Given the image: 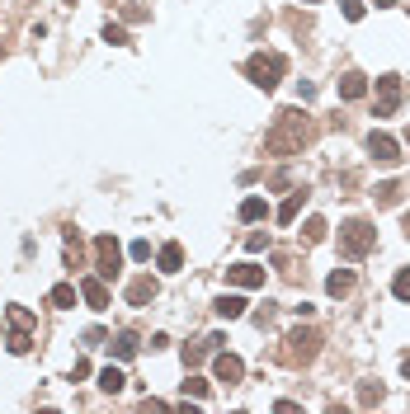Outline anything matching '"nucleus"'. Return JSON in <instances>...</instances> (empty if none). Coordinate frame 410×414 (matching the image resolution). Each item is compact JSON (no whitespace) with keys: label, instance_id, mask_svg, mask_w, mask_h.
Masks as SVG:
<instances>
[{"label":"nucleus","instance_id":"37","mask_svg":"<svg viewBox=\"0 0 410 414\" xmlns=\"http://www.w3.org/2000/svg\"><path fill=\"white\" fill-rule=\"evenodd\" d=\"M406 141H410V132H406Z\"/></svg>","mask_w":410,"mask_h":414},{"label":"nucleus","instance_id":"12","mask_svg":"<svg viewBox=\"0 0 410 414\" xmlns=\"http://www.w3.org/2000/svg\"><path fill=\"white\" fill-rule=\"evenodd\" d=\"M156 264H161V273H179V268H184V245H179V240H170V245H161V255H156Z\"/></svg>","mask_w":410,"mask_h":414},{"label":"nucleus","instance_id":"7","mask_svg":"<svg viewBox=\"0 0 410 414\" xmlns=\"http://www.w3.org/2000/svg\"><path fill=\"white\" fill-rule=\"evenodd\" d=\"M368 155H373L378 165H401V141L373 128V132H368Z\"/></svg>","mask_w":410,"mask_h":414},{"label":"nucleus","instance_id":"13","mask_svg":"<svg viewBox=\"0 0 410 414\" xmlns=\"http://www.w3.org/2000/svg\"><path fill=\"white\" fill-rule=\"evenodd\" d=\"M156 302V278H133L128 283V306H146Z\"/></svg>","mask_w":410,"mask_h":414},{"label":"nucleus","instance_id":"28","mask_svg":"<svg viewBox=\"0 0 410 414\" xmlns=\"http://www.w3.org/2000/svg\"><path fill=\"white\" fill-rule=\"evenodd\" d=\"M340 10H344V19H349V24L363 19V0H340Z\"/></svg>","mask_w":410,"mask_h":414},{"label":"nucleus","instance_id":"2","mask_svg":"<svg viewBox=\"0 0 410 414\" xmlns=\"http://www.w3.org/2000/svg\"><path fill=\"white\" fill-rule=\"evenodd\" d=\"M373 245H378V226H373V221L354 217V221H344V226H340V255H344V259L373 255Z\"/></svg>","mask_w":410,"mask_h":414},{"label":"nucleus","instance_id":"23","mask_svg":"<svg viewBox=\"0 0 410 414\" xmlns=\"http://www.w3.org/2000/svg\"><path fill=\"white\" fill-rule=\"evenodd\" d=\"M104 43H113V48H128V28L109 19V24H104Z\"/></svg>","mask_w":410,"mask_h":414},{"label":"nucleus","instance_id":"11","mask_svg":"<svg viewBox=\"0 0 410 414\" xmlns=\"http://www.w3.org/2000/svg\"><path fill=\"white\" fill-rule=\"evenodd\" d=\"M213 310H217L222 320H241V315H246V297H241V292H222L217 302H213Z\"/></svg>","mask_w":410,"mask_h":414},{"label":"nucleus","instance_id":"14","mask_svg":"<svg viewBox=\"0 0 410 414\" xmlns=\"http://www.w3.org/2000/svg\"><path fill=\"white\" fill-rule=\"evenodd\" d=\"M363 95H368V76L344 71V76H340V99H363Z\"/></svg>","mask_w":410,"mask_h":414},{"label":"nucleus","instance_id":"34","mask_svg":"<svg viewBox=\"0 0 410 414\" xmlns=\"http://www.w3.org/2000/svg\"><path fill=\"white\" fill-rule=\"evenodd\" d=\"M406 235H410V212H406Z\"/></svg>","mask_w":410,"mask_h":414},{"label":"nucleus","instance_id":"15","mask_svg":"<svg viewBox=\"0 0 410 414\" xmlns=\"http://www.w3.org/2000/svg\"><path fill=\"white\" fill-rule=\"evenodd\" d=\"M302 203H306V188H293V193H288V203L278 207V226H293V221H297V212H302Z\"/></svg>","mask_w":410,"mask_h":414},{"label":"nucleus","instance_id":"30","mask_svg":"<svg viewBox=\"0 0 410 414\" xmlns=\"http://www.w3.org/2000/svg\"><path fill=\"white\" fill-rule=\"evenodd\" d=\"M128 255H133L137 264H146V259H151V245H146V240H133V250H128Z\"/></svg>","mask_w":410,"mask_h":414},{"label":"nucleus","instance_id":"22","mask_svg":"<svg viewBox=\"0 0 410 414\" xmlns=\"http://www.w3.org/2000/svg\"><path fill=\"white\" fill-rule=\"evenodd\" d=\"M5 315H10V325H14V330H28V335H33V310H24V306H10Z\"/></svg>","mask_w":410,"mask_h":414},{"label":"nucleus","instance_id":"19","mask_svg":"<svg viewBox=\"0 0 410 414\" xmlns=\"http://www.w3.org/2000/svg\"><path fill=\"white\" fill-rule=\"evenodd\" d=\"M373 203H378V207H396V203H401V184H396V179L378 184V188H373Z\"/></svg>","mask_w":410,"mask_h":414},{"label":"nucleus","instance_id":"10","mask_svg":"<svg viewBox=\"0 0 410 414\" xmlns=\"http://www.w3.org/2000/svg\"><path fill=\"white\" fill-rule=\"evenodd\" d=\"M226 283L231 287H264V268L260 264H236V268H226Z\"/></svg>","mask_w":410,"mask_h":414},{"label":"nucleus","instance_id":"32","mask_svg":"<svg viewBox=\"0 0 410 414\" xmlns=\"http://www.w3.org/2000/svg\"><path fill=\"white\" fill-rule=\"evenodd\" d=\"M401 372H406V377H410V358H406V362H401Z\"/></svg>","mask_w":410,"mask_h":414},{"label":"nucleus","instance_id":"17","mask_svg":"<svg viewBox=\"0 0 410 414\" xmlns=\"http://www.w3.org/2000/svg\"><path fill=\"white\" fill-rule=\"evenodd\" d=\"M76 297H81V287H76V283H57L52 292H48V302H52L57 310H71V306H76Z\"/></svg>","mask_w":410,"mask_h":414},{"label":"nucleus","instance_id":"35","mask_svg":"<svg viewBox=\"0 0 410 414\" xmlns=\"http://www.w3.org/2000/svg\"><path fill=\"white\" fill-rule=\"evenodd\" d=\"M306 5H316V0H306Z\"/></svg>","mask_w":410,"mask_h":414},{"label":"nucleus","instance_id":"21","mask_svg":"<svg viewBox=\"0 0 410 414\" xmlns=\"http://www.w3.org/2000/svg\"><path fill=\"white\" fill-rule=\"evenodd\" d=\"M264 217H269V203L264 198H246L241 203V221H264Z\"/></svg>","mask_w":410,"mask_h":414},{"label":"nucleus","instance_id":"24","mask_svg":"<svg viewBox=\"0 0 410 414\" xmlns=\"http://www.w3.org/2000/svg\"><path fill=\"white\" fill-rule=\"evenodd\" d=\"M302 235H306L311 245H316V240H326V221H321V217H311V221L302 226Z\"/></svg>","mask_w":410,"mask_h":414},{"label":"nucleus","instance_id":"3","mask_svg":"<svg viewBox=\"0 0 410 414\" xmlns=\"http://www.w3.org/2000/svg\"><path fill=\"white\" fill-rule=\"evenodd\" d=\"M283 71H288V61H283V52H255L246 61V76L255 90H273L278 80H283Z\"/></svg>","mask_w":410,"mask_h":414},{"label":"nucleus","instance_id":"9","mask_svg":"<svg viewBox=\"0 0 410 414\" xmlns=\"http://www.w3.org/2000/svg\"><path fill=\"white\" fill-rule=\"evenodd\" d=\"M213 372H217V382H226V386H241V377H246V362L236 358V353H217Z\"/></svg>","mask_w":410,"mask_h":414},{"label":"nucleus","instance_id":"27","mask_svg":"<svg viewBox=\"0 0 410 414\" xmlns=\"http://www.w3.org/2000/svg\"><path fill=\"white\" fill-rule=\"evenodd\" d=\"M391 292H396L401 302H410V268H401V273H396V283H391Z\"/></svg>","mask_w":410,"mask_h":414},{"label":"nucleus","instance_id":"26","mask_svg":"<svg viewBox=\"0 0 410 414\" xmlns=\"http://www.w3.org/2000/svg\"><path fill=\"white\" fill-rule=\"evenodd\" d=\"M184 395H193V400H208V382H203V377H189V382H184Z\"/></svg>","mask_w":410,"mask_h":414},{"label":"nucleus","instance_id":"1","mask_svg":"<svg viewBox=\"0 0 410 414\" xmlns=\"http://www.w3.org/2000/svg\"><path fill=\"white\" fill-rule=\"evenodd\" d=\"M306 137H311L306 113H302V108H283V113L273 118V128L264 132V151L269 155H297L302 146H306Z\"/></svg>","mask_w":410,"mask_h":414},{"label":"nucleus","instance_id":"33","mask_svg":"<svg viewBox=\"0 0 410 414\" xmlns=\"http://www.w3.org/2000/svg\"><path fill=\"white\" fill-rule=\"evenodd\" d=\"M373 5H396V0H373Z\"/></svg>","mask_w":410,"mask_h":414},{"label":"nucleus","instance_id":"5","mask_svg":"<svg viewBox=\"0 0 410 414\" xmlns=\"http://www.w3.org/2000/svg\"><path fill=\"white\" fill-rule=\"evenodd\" d=\"M406 99V85L401 76H378V90H373V108H378V118H391L396 108Z\"/></svg>","mask_w":410,"mask_h":414},{"label":"nucleus","instance_id":"18","mask_svg":"<svg viewBox=\"0 0 410 414\" xmlns=\"http://www.w3.org/2000/svg\"><path fill=\"white\" fill-rule=\"evenodd\" d=\"M109 348H113V358H123V362L137 358V335H133V330H123V335L109 339Z\"/></svg>","mask_w":410,"mask_h":414},{"label":"nucleus","instance_id":"8","mask_svg":"<svg viewBox=\"0 0 410 414\" xmlns=\"http://www.w3.org/2000/svg\"><path fill=\"white\" fill-rule=\"evenodd\" d=\"M81 297H85V306H90V310H104V306H109V283H104L99 273H85V278H81Z\"/></svg>","mask_w":410,"mask_h":414},{"label":"nucleus","instance_id":"29","mask_svg":"<svg viewBox=\"0 0 410 414\" xmlns=\"http://www.w3.org/2000/svg\"><path fill=\"white\" fill-rule=\"evenodd\" d=\"M246 250H250V255H260V250H269V235H264V231H255V235L246 240Z\"/></svg>","mask_w":410,"mask_h":414},{"label":"nucleus","instance_id":"16","mask_svg":"<svg viewBox=\"0 0 410 414\" xmlns=\"http://www.w3.org/2000/svg\"><path fill=\"white\" fill-rule=\"evenodd\" d=\"M326 292L330 297H349V292H354V268H335L326 278Z\"/></svg>","mask_w":410,"mask_h":414},{"label":"nucleus","instance_id":"25","mask_svg":"<svg viewBox=\"0 0 410 414\" xmlns=\"http://www.w3.org/2000/svg\"><path fill=\"white\" fill-rule=\"evenodd\" d=\"M28 348H33L28 330H14V335H10V353H28Z\"/></svg>","mask_w":410,"mask_h":414},{"label":"nucleus","instance_id":"20","mask_svg":"<svg viewBox=\"0 0 410 414\" xmlns=\"http://www.w3.org/2000/svg\"><path fill=\"white\" fill-rule=\"evenodd\" d=\"M99 386L109 391V395H118V391L128 386V377H123V367H104V372H99Z\"/></svg>","mask_w":410,"mask_h":414},{"label":"nucleus","instance_id":"31","mask_svg":"<svg viewBox=\"0 0 410 414\" xmlns=\"http://www.w3.org/2000/svg\"><path fill=\"white\" fill-rule=\"evenodd\" d=\"M358 400H363V405H378V400H382V386H363V391H358Z\"/></svg>","mask_w":410,"mask_h":414},{"label":"nucleus","instance_id":"4","mask_svg":"<svg viewBox=\"0 0 410 414\" xmlns=\"http://www.w3.org/2000/svg\"><path fill=\"white\" fill-rule=\"evenodd\" d=\"M316 353H321V335H316V330H293V335H283L278 362H288V367H302V362H311Z\"/></svg>","mask_w":410,"mask_h":414},{"label":"nucleus","instance_id":"36","mask_svg":"<svg viewBox=\"0 0 410 414\" xmlns=\"http://www.w3.org/2000/svg\"><path fill=\"white\" fill-rule=\"evenodd\" d=\"M0 52H5V43H0Z\"/></svg>","mask_w":410,"mask_h":414},{"label":"nucleus","instance_id":"6","mask_svg":"<svg viewBox=\"0 0 410 414\" xmlns=\"http://www.w3.org/2000/svg\"><path fill=\"white\" fill-rule=\"evenodd\" d=\"M118 268H123V250H118V240H113V235H95V273L109 283V278H118Z\"/></svg>","mask_w":410,"mask_h":414}]
</instances>
